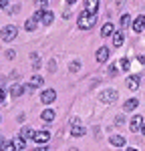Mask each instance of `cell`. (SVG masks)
I'll list each match as a JSON object with an SVG mask.
<instances>
[{
	"label": "cell",
	"mask_w": 145,
	"mask_h": 151,
	"mask_svg": "<svg viewBox=\"0 0 145 151\" xmlns=\"http://www.w3.org/2000/svg\"><path fill=\"white\" fill-rule=\"evenodd\" d=\"M123 42H125V36H123V32H115V35H113V45L119 48Z\"/></svg>",
	"instance_id": "e0dca14e"
},
{
	"label": "cell",
	"mask_w": 145,
	"mask_h": 151,
	"mask_svg": "<svg viewBox=\"0 0 145 151\" xmlns=\"http://www.w3.org/2000/svg\"><path fill=\"white\" fill-rule=\"evenodd\" d=\"M71 135H72V137H83V135H85V129H83V125H81V121H79V119H75V121H72Z\"/></svg>",
	"instance_id": "5b68a950"
},
{
	"label": "cell",
	"mask_w": 145,
	"mask_h": 151,
	"mask_svg": "<svg viewBox=\"0 0 145 151\" xmlns=\"http://www.w3.org/2000/svg\"><path fill=\"white\" fill-rule=\"evenodd\" d=\"M0 151H16V145L12 141H2L0 143Z\"/></svg>",
	"instance_id": "d6986e66"
},
{
	"label": "cell",
	"mask_w": 145,
	"mask_h": 151,
	"mask_svg": "<svg viewBox=\"0 0 145 151\" xmlns=\"http://www.w3.org/2000/svg\"><path fill=\"white\" fill-rule=\"evenodd\" d=\"M32 139H34L36 143H47V141L50 139V133H48V131H36Z\"/></svg>",
	"instance_id": "52a82bcc"
},
{
	"label": "cell",
	"mask_w": 145,
	"mask_h": 151,
	"mask_svg": "<svg viewBox=\"0 0 145 151\" xmlns=\"http://www.w3.org/2000/svg\"><path fill=\"white\" fill-rule=\"evenodd\" d=\"M143 28H145V16L139 14V16L135 18V22H133V30H135V32H141Z\"/></svg>",
	"instance_id": "ba28073f"
},
{
	"label": "cell",
	"mask_w": 145,
	"mask_h": 151,
	"mask_svg": "<svg viewBox=\"0 0 145 151\" xmlns=\"http://www.w3.org/2000/svg\"><path fill=\"white\" fill-rule=\"evenodd\" d=\"M6 4H8V0H0V8H4Z\"/></svg>",
	"instance_id": "1f68e13d"
},
{
	"label": "cell",
	"mask_w": 145,
	"mask_h": 151,
	"mask_svg": "<svg viewBox=\"0 0 145 151\" xmlns=\"http://www.w3.org/2000/svg\"><path fill=\"white\" fill-rule=\"evenodd\" d=\"M97 60H99V63H105V60H109V48H107V47H101L99 50H97Z\"/></svg>",
	"instance_id": "7c38bea8"
},
{
	"label": "cell",
	"mask_w": 145,
	"mask_h": 151,
	"mask_svg": "<svg viewBox=\"0 0 145 151\" xmlns=\"http://www.w3.org/2000/svg\"><path fill=\"white\" fill-rule=\"evenodd\" d=\"M109 141H111V145H115V147H123V145H125V137H123V135H111Z\"/></svg>",
	"instance_id": "4fadbf2b"
},
{
	"label": "cell",
	"mask_w": 145,
	"mask_h": 151,
	"mask_svg": "<svg viewBox=\"0 0 145 151\" xmlns=\"http://www.w3.org/2000/svg\"><path fill=\"white\" fill-rule=\"evenodd\" d=\"M113 35H115V26H113V22H107L103 28H101V36H103V38L113 36Z\"/></svg>",
	"instance_id": "9c48e42d"
},
{
	"label": "cell",
	"mask_w": 145,
	"mask_h": 151,
	"mask_svg": "<svg viewBox=\"0 0 145 151\" xmlns=\"http://www.w3.org/2000/svg\"><path fill=\"white\" fill-rule=\"evenodd\" d=\"M129 127H131L133 133L141 131V127H143V117H141V115H135V117L131 119V123H129Z\"/></svg>",
	"instance_id": "8992f818"
},
{
	"label": "cell",
	"mask_w": 145,
	"mask_h": 151,
	"mask_svg": "<svg viewBox=\"0 0 145 151\" xmlns=\"http://www.w3.org/2000/svg\"><path fill=\"white\" fill-rule=\"evenodd\" d=\"M85 6H87V12L97 14V10H99V0H85Z\"/></svg>",
	"instance_id": "30bf717a"
},
{
	"label": "cell",
	"mask_w": 145,
	"mask_h": 151,
	"mask_svg": "<svg viewBox=\"0 0 145 151\" xmlns=\"http://www.w3.org/2000/svg\"><path fill=\"white\" fill-rule=\"evenodd\" d=\"M24 28L28 30V32H32V30H36V18L32 16V18H28L26 22H24Z\"/></svg>",
	"instance_id": "ffe728a7"
},
{
	"label": "cell",
	"mask_w": 145,
	"mask_h": 151,
	"mask_svg": "<svg viewBox=\"0 0 145 151\" xmlns=\"http://www.w3.org/2000/svg\"><path fill=\"white\" fill-rule=\"evenodd\" d=\"M123 123H125V117L119 115V117H117V125H123Z\"/></svg>",
	"instance_id": "f546056e"
},
{
	"label": "cell",
	"mask_w": 145,
	"mask_h": 151,
	"mask_svg": "<svg viewBox=\"0 0 145 151\" xmlns=\"http://www.w3.org/2000/svg\"><path fill=\"white\" fill-rule=\"evenodd\" d=\"M75 2H77V0H67V4H69V6H72Z\"/></svg>",
	"instance_id": "836d02e7"
},
{
	"label": "cell",
	"mask_w": 145,
	"mask_h": 151,
	"mask_svg": "<svg viewBox=\"0 0 145 151\" xmlns=\"http://www.w3.org/2000/svg\"><path fill=\"white\" fill-rule=\"evenodd\" d=\"M34 4H36V8H40V10H45V8H47V4H48V0H36Z\"/></svg>",
	"instance_id": "484cf974"
},
{
	"label": "cell",
	"mask_w": 145,
	"mask_h": 151,
	"mask_svg": "<svg viewBox=\"0 0 145 151\" xmlns=\"http://www.w3.org/2000/svg\"><path fill=\"white\" fill-rule=\"evenodd\" d=\"M14 145H16V149H24V147H26V137L18 135V137H16V141H14Z\"/></svg>",
	"instance_id": "603a6c76"
},
{
	"label": "cell",
	"mask_w": 145,
	"mask_h": 151,
	"mask_svg": "<svg viewBox=\"0 0 145 151\" xmlns=\"http://www.w3.org/2000/svg\"><path fill=\"white\" fill-rule=\"evenodd\" d=\"M95 20H97V14H91V12L83 10V12H81V16H79V28H83V30L93 28Z\"/></svg>",
	"instance_id": "6da1fadb"
},
{
	"label": "cell",
	"mask_w": 145,
	"mask_h": 151,
	"mask_svg": "<svg viewBox=\"0 0 145 151\" xmlns=\"http://www.w3.org/2000/svg\"><path fill=\"white\" fill-rule=\"evenodd\" d=\"M121 70H129V58H121Z\"/></svg>",
	"instance_id": "4316f807"
},
{
	"label": "cell",
	"mask_w": 145,
	"mask_h": 151,
	"mask_svg": "<svg viewBox=\"0 0 145 151\" xmlns=\"http://www.w3.org/2000/svg\"><path fill=\"white\" fill-rule=\"evenodd\" d=\"M16 57V52L14 50H6V58H14Z\"/></svg>",
	"instance_id": "f1b7e54d"
},
{
	"label": "cell",
	"mask_w": 145,
	"mask_h": 151,
	"mask_svg": "<svg viewBox=\"0 0 145 151\" xmlns=\"http://www.w3.org/2000/svg\"><path fill=\"white\" fill-rule=\"evenodd\" d=\"M129 24H131V16L129 14H123L121 16V26H129Z\"/></svg>",
	"instance_id": "d4e9b609"
},
{
	"label": "cell",
	"mask_w": 145,
	"mask_h": 151,
	"mask_svg": "<svg viewBox=\"0 0 145 151\" xmlns=\"http://www.w3.org/2000/svg\"><path fill=\"white\" fill-rule=\"evenodd\" d=\"M22 93H24L22 85H12V87H10V95H12V97H20Z\"/></svg>",
	"instance_id": "ac0fdd59"
},
{
	"label": "cell",
	"mask_w": 145,
	"mask_h": 151,
	"mask_svg": "<svg viewBox=\"0 0 145 151\" xmlns=\"http://www.w3.org/2000/svg\"><path fill=\"white\" fill-rule=\"evenodd\" d=\"M117 99H119V91H115V89H107V91L101 93V103L111 105V103H115Z\"/></svg>",
	"instance_id": "3957f363"
},
{
	"label": "cell",
	"mask_w": 145,
	"mask_h": 151,
	"mask_svg": "<svg viewBox=\"0 0 145 151\" xmlns=\"http://www.w3.org/2000/svg\"><path fill=\"white\" fill-rule=\"evenodd\" d=\"M2 141H4V139H2V137H0V143H2Z\"/></svg>",
	"instance_id": "8d00e7d4"
},
{
	"label": "cell",
	"mask_w": 145,
	"mask_h": 151,
	"mask_svg": "<svg viewBox=\"0 0 145 151\" xmlns=\"http://www.w3.org/2000/svg\"><path fill=\"white\" fill-rule=\"evenodd\" d=\"M34 129H30V127H24L22 131H20V135H22V137H26V139H32V137H34Z\"/></svg>",
	"instance_id": "7402d4cb"
},
{
	"label": "cell",
	"mask_w": 145,
	"mask_h": 151,
	"mask_svg": "<svg viewBox=\"0 0 145 151\" xmlns=\"http://www.w3.org/2000/svg\"><path fill=\"white\" fill-rule=\"evenodd\" d=\"M125 85H127V89H131V91H137V89H139V77H127Z\"/></svg>",
	"instance_id": "8fae6325"
},
{
	"label": "cell",
	"mask_w": 145,
	"mask_h": 151,
	"mask_svg": "<svg viewBox=\"0 0 145 151\" xmlns=\"http://www.w3.org/2000/svg\"><path fill=\"white\" fill-rule=\"evenodd\" d=\"M40 119H42L45 123H50V121L55 119V111H52V109H45V111L40 113Z\"/></svg>",
	"instance_id": "9a60e30c"
},
{
	"label": "cell",
	"mask_w": 145,
	"mask_h": 151,
	"mask_svg": "<svg viewBox=\"0 0 145 151\" xmlns=\"http://www.w3.org/2000/svg\"><path fill=\"white\" fill-rule=\"evenodd\" d=\"M4 99H6V93H4V89H0V105L4 103Z\"/></svg>",
	"instance_id": "83f0119b"
},
{
	"label": "cell",
	"mask_w": 145,
	"mask_h": 151,
	"mask_svg": "<svg viewBox=\"0 0 145 151\" xmlns=\"http://www.w3.org/2000/svg\"><path fill=\"white\" fill-rule=\"evenodd\" d=\"M141 133L145 135V121H143V127H141Z\"/></svg>",
	"instance_id": "d590c367"
},
{
	"label": "cell",
	"mask_w": 145,
	"mask_h": 151,
	"mask_svg": "<svg viewBox=\"0 0 145 151\" xmlns=\"http://www.w3.org/2000/svg\"><path fill=\"white\" fill-rule=\"evenodd\" d=\"M125 151H139V149H135V147H127Z\"/></svg>",
	"instance_id": "e575fe53"
},
{
	"label": "cell",
	"mask_w": 145,
	"mask_h": 151,
	"mask_svg": "<svg viewBox=\"0 0 145 151\" xmlns=\"http://www.w3.org/2000/svg\"><path fill=\"white\" fill-rule=\"evenodd\" d=\"M42 83H45V79H42L40 75H34V77L30 79V83H28V85H30V87H42Z\"/></svg>",
	"instance_id": "44dd1931"
},
{
	"label": "cell",
	"mask_w": 145,
	"mask_h": 151,
	"mask_svg": "<svg viewBox=\"0 0 145 151\" xmlns=\"http://www.w3.org/2000/svg\"><path fill=\"white\" fill-rule=\"evenodd\" d=\"M16 35H18V28H16V26H12V24L4 26V28L0 30V36H2V40H4V42H12V40L16 38Z\"/></svg>",
	"instance_id": "7a4b0ae2"
},
{
	"label": "cell",
	"mask_w": 145,
	"mask_h": 151,
	"mask_svg": "<svg viewBox=\"0 0 145 151\" xmlns=\"http://www.w3.org/2000/svg\"><path fill=\"white\" fill-rule=\"evenodd\" d=\"M40 22H45V24L55 22V14H52L50 10H42V18H40Z\"/></svg>",
	"instance_id": "2e32d148"
},
{
	"label": "cell",
	"mask_w": 145,
	"mask_h": 151,
	"mask_svg": "<svg viewBox=\"0 0 145 151\" xmlns=\"http://www.w3.org/2000/svg\"><path fill=\"white\" fill-rule=\"evenodd\" d=\"M40 101H42L45 105L55 103V101H57V91H55V89H47V91H42V93H40Z\"/></svg>",
	"instance_id": "277c9868"
},
{
	"label": "cell",
	"mask_w": 145,
	"mask_h": 151,
	"mask_svg": "<svg viewBox=\"0 0 145 151\" xmlns=\"http://www.w3.org/2000/svg\"><path fill=\"white\" fill-rule=\"evenodd\" d=\"M109 70H111V77H115V75H117V67H115V65H113Z\"/></svg>",
	"instance_id": "4dcf8cb0"
},
{
	"label": "cell",
	"mask_w": 145,
	"mask_h": 151,
	"mask_svg": "<svg viewBox=\"0 0 145 151\" xmlns=\"http://www.w3.org/2000/svg\"><path fill=\"white\" fill-rule=\"evenodd\" d=\"M79 69H81V63H79V60H72L71 65H69V70H71V73H77Z\"/></svg>",
	"instance_id": "cb8c5ba5"
},
{
	"label": "cell",
	"mask_w": 145,
	"mask_h": 151,
	"mask_svg": "<svg viewBox=\"0 0 145 151\" xmlns=\"http://www.w3.org/2000/svg\"><path fill=\"white\" fill-rule=\"evenodd\" d=\"M137 105H139L137 99H127V101L123 103V109H125V111H135V109H137Z\"/></svg>",
	"instance_id": "5bb4252c"
},
{
	"label": "cell",
	"mask_w": 145,
	"mask_h": 151,
	"mask_svg": "<svg viewBox=\"0 0 145 151\" xmlns=\"http://www.w3.org/2000/svg\"><path fill=\"white\" fill-rule=\"evenodd\" d=\"M32 151H48L47 147H36V149H32Z\"/></svg>",
	"instance_id": "d6a6232c"
}]
</instances>
